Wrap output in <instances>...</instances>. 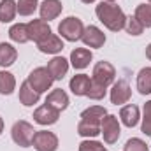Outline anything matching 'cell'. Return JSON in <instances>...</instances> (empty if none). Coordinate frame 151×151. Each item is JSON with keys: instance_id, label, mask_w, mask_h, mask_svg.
<instances>
[{"instance_id": "cell-2", "label": "cell", "mask_w": 151, "mask_h": 151, "mask_svg": "<svg viewBox=\"0 0 151 151\" xmlns=\"http://www.w3.org/2000/svg\"><path fill=\"white\" fill-rule=\"evenodd\" d=\"M12 141L18 144V146H21V148H28V146H32V139H34V135H35V130H34V127L30 125V123H27V121H16L14 123V127H12Z\"/></svg>"}, {"instance_id": "cell-29", "label": "cell", "mask_w": 151, "mask_h": 151, "mask_svg": "<svg viewBox=\"0 0 151 151\" xmlns=\"http://www.w3.org/2000/svg\"><path fill=\"white\" fill-rule=\"evenodd\" d=\"M125 28H127V32H128L130 35H141V34H142V30H144L142 23H141L135 16L127 18V21H125Z\"/></svg>"}, {"instance_id": "cell-17", "label": "cell", "mask_w": 151, "mask_h": 151, "mask_svg": "<svg viewBox=\"0 0 151 151\" xmlns=\"http://www.w3.org/2000/svg\"><path fill=\"white\" fill-rule=\"evenodd\" d=\"M91 58H93V55L86 47H77V49H74L70 53V62H72L74 69H84V67H88V63L91 62Z\"/></svg>"}, {"instance_id": "cell-20", "label": "cell", "mask_w": 151, "mask_h": 151, "mask_svg": "<svg viewBox=\"0 0 151 151\" xmlns=\"http://www.w3.org/2000/svg\"><path fill=\"white\" fill-rule=\"evenodd\" d=\"M39 97H40V93L35 91V90L30 86L28 81H25V83L21 84V88H19V100H21L23 106H34V104H37Z\"/></svg>"}, {"instance_id": "cell-34", "label": "cell", "mask_w": 151, "mask_h": 151, "mask_svg": "<svg viewBox=\"0 0 151 151\" xmlns=\"http://www.w3.org/2000/svg\"><path fill=\"white\" fill-rule=\"evenodd\" d=\"M2 130H4V119L0 118V134H2Z\"/></svg>"}, {"instance_id": "cell-37", "label": "cell", "mask_w": 151, "mask_h": 151, "mask_svg": "<svg viewBox=\"0 0 151 151\" xmlns=\"http://www.w3.org/2000/svg\"><path fill=\"white\" fill-rule=\"evenodd\" d=\"M150 2H151V0H150Z\"/></svg>"}, {"instance_id": "cell-8", "label": "cell", "mask_w": 151, "mask_h": 151, "mask_svg": "<svg viewBox=\"0 0 151 151\" xmlns=\"http://www.w3.org/2000/svg\"><path fill=\"white\" fill-rule=\"evenodd\" d=\"M27 32H28V39L35 40L37 44L51 35V28H49L47 21H44V19H32L27 25Z\"/></svg>"}, {"instance_id": "cell-12", "label": "cell", "mask_w": 151, "mask_h": 151, "mask_svg": "<svg viewBox=\"0 0 151 151\" xmlns=\"http://www.w3.org/2000/svg\"><path fill=\"white\" fill-rule=\"evenodd\" d=\"M58 116L60 113L56 111V109H53L51 106H40L37 111L34 113V119L37 121L39 125H53V123H56L58 121Z\"/></svg>"}, {"instance_id": "cell-32", "label": "cell", "mask_w": 151, "mask_h": 151, "mask_svg": "<svg viewBox=\"0 0 151 151\" xmlns=\"http://www.w3.org/2000/svg\"><path fill=\"white\" fill-rule=\"evenodd\" d=\"M79 151H107L104 148V144L97 142V141H83L79 144Z\"/></svg>"}, {"instance_id": "cell-35", "label": "cell", "mask_w": 151, "mask_h": 151, "mask_svg": "<svg viewBox=\"0 0 151 151\" xmlns=\"http://www.w3.org/2000/svg\"><path fill=\"white\" fill-rule=\"evenodd\" d=\"M81 2H84V4H91V2H95V0H81Z\"/></svg>"}, {"instance_id": "cell-9", "label": "cell", "mask_w": 151, "mask_h": 151, "mask_svg": "<svg viewBox=\"0 0 151 151\" xmlns=\"http://www.w3.org/2000/svg\"><path fill=\"white\" fill-rule=\"evenodd\" d=\"M130 95H132V90L128 86V81L127 79H118V83H114L113 90H111V102L114 106L127 104L130 100Z\"/></svg>"}, {"instance_id": "cell-21", "label": "cell", "mask_w": 151, "mask_h": 151, "mask_svg": "<svg viewBox=\"0 0 151 151\" xmlns=\"http://www.w3.org/2000/svg\"><path fill=\"white\" fill-rule=\"evenodd\" d=\"M16 12H18V4L14 0H2L0 2V21L2 23L12 21Z\"/></svg>"}, {"instance_id": "cell-30", "label": "cell", "mask_w": 151, "mask_h": 151, "mask_svg": "<svg viewBox=\"0 0 151 151\" xmlns=\"http://www.w3.org/2000/svg\"><path fill=\"white\" fill-rule=\"evenodd\" d=\"M142 132L151 135V100L144 104V118H142Z\"/></svg>"}, {"instance_id": "cell-16", "label": "cell", "mask_w": 151, "mask_h": 151, "mask_svg": "<svg viewBox=\"0 0 151 151\" xmlns=\"http://www.w3.org/2000/svg\"><path fill=\"white\" fill-rule=\"evenodd\" d=\"M90 86H91V79L86 74H76L74 77L70 79V90H72V93L77 95V97L88 95Z\"/></svg>"}, {"instance_id": "cell-27", "label": "cell", "mask_w": 151, "mask_h": 151, "mask_svg": "<svg viewBox=\"0 0 151 151\" xmlns=\"http://www.w3.org/2000/svg\"><path fill=\"white\" fill-rule=\"evenodd\" d=\"M77 134L83 135V137H97L100 134V127L91 125V123H86V121H81L77 125Z\"/></svg>"}, {"instance_id": "cell-22", "label": "cell", "mask_w": 151, "mask_h": 151, "mask_svg": "<svg viewBox=\"0 0 151 151\" xmlns=\"http://www.w3.org/2000/svg\"><path fill=\"white\" fill-rule=\"evenodd\" d=\"M18 58V51L11 46L2 42L0 44V67H11Z\"/></svg>"}, {"instance_id": "cell-13", "label": "cell", "mask_w": 151, "mask_h": 151, "mask_svg": "<svg viewBox=\"0 0 151 151\" xmlns=\"http://www.w3.org/2000/svg\"><path fill=\"white\" fill-rule=\"evenodd\" d=\"M46 104L51 106L53 109H56L58 113H62V111L67 109V106H69V97H67V93H65L62 88H56V90H53V91L47 95Z\"/></svg>"}, {"instance_id": "cell-15", "label": "cell", "mask_w": 151, "mask_h": 151, "mask_svg": "<svg viewBox=\"0 0 151 151\" xmlns=\"http://www.w3.org/2000/svg\"><path fill=\"white\" fill-rule=\"evenodd\" d=\"M107 116V111L100 106H91L88 109H84L81 114V121H86V123H91V125H97L100 127L102 125V119Z\"/></svg>"}, {"instance_id": "cell-4", "label": "cell", "mask_w": 151, "mask_h": 151, "mask_svg": "<svg viewBox=\"0 0 151 151\" xmlns=\"http://www.w3.org/2000/svg\"><path fill=\"white\" fill-rule=\"evenodd\" d=\"M28 83H30V86L39 91V93H42V91H47L49 88H51V84H53V77L49 74V70L46 69V67H37V69H34L30 76H28V79H27Z\"/></svg>"}, {"instance_id": "cell-31", "label": "cell", "mask_w": 151, "mask_h": 151, "mask_svg": "<svg viewBox=\"0 0 151 151\" xmlns=\"http://www.w3.org/2000/svg\"><path fill=\"white\" fill-rule=\"evenodd\" d=\"M123 150L125 151H148V146L141 139H130V141H127Z\"/></svg>"}, {"instance_id": "cell-24", "label": "cell", "mask_w": 151, "mask_h": 151, "mask_svg": "<svg viewBox=\"0 0 151 151\" xmlns=\"http://www.w3.org/2000/svg\"><path fill=\"white\" fill-rule=\"evenodd\" d=\"M9 37L12 39L14 42H19V44L28 42L30 39H28V32H27V25H25V23H16V25H12L11 30H9Z\"/></svg>"}, {"instance_id": "cell-26", "label": "cell", "mask_w": 151, "mask_h": 151, "mask_svg": "<svg viewBox=\"0 0 151 151\" xmlns=\"http://www.w3.org/2000/svg\"><path fill=\"white\" fill-rule=\"evenodd\" d=\"M135 18L142 23V27H151V4H141L135 9Z\"/></svg>"}, {"instance_id": "cell-14", "label": "cell", "mask_w": 151, "mask_h": 151, "mask_svg": "<svg viewBox=\"0 0 151 151\" xmlns=\"http://www.w3.org/2000/svg\"><path fill=\"white\" fill-rule=\"evenodd\" d=\"M46 69L49 70V74H51V77H53L55 81H60V79H63V76L67 74V70H69V62H67L63 56H55V58L47 63Z\"/></svg>"}, {"instance_id": "cell-33", "label": "cell", "mask_w": 151, "mask_h": 151, "mask_svg": "<svg viewBox=\"0 0 151 151\" xmlns=\"http://www.w3.org/2000/svg\"><path fill=\"white\" fill-rule=\"evenodd\" d=\"M146 56H148V58L151 60V44L148 46V47H146Z\"/></svg>"}, {"instance_id": "cell-3", "label": "cell", "mask_w": 151, "mask_h": 151, "mask_svg": "<svg viewBox=\"0 0 151 151\" xmlns=\"http://www.w3.org/2000/svg\"><path fill=\"white\" fill-rule=\"evenodd\" d=\"M58 32L60 35L67 40H79L83 32H84V27H83V21L79 18H74V16H69L65 18L60 25H58Z\"/></svg>"}, {"instance_id": "cell-1", "label": "cell", "mask_w": 151, "mask_h": 151, "mask_svg": "<svg viewBox=\"0 0 151 151\" xmlns=\"http://www.w3.org/2000/svg\"><path fill=\"white\" fill-rule=\"evenodd\" d=\"M97 12V18L113 32H119L123 27H125V21H127V16L123 14V11L113 4V2H100L95 9Z\"/></svg>"}, {"instance_id": "cell-18", "label": "cell", "mask_w": 151, "mask_h": 151, "mask_svg": "<svg viewBox=\"0 0 151 151\" xmlns=\"http://www.w3.org/2000/svg\"><path fill=\"white\" fill-rule=\"evenodd\" d=\"M37 47H39V51H42V53L55 55V53H60V51L63 49V42H62L60 37H56V35L51 34L47 39H44L42 42H39Z\"/></svg>"}, {"instance_id": "cell-10", "label": "cell", "mask_w": 151, "mask_h": 151, "mask_svg": "<svg viewBox=\"0 0 151 151\" xmlns=\"http://www.w3.org/2000/svg\"><path fill=\"white\" fill-rule=\"evenodd\" d=\"M81 40L90 47H102L104 42H106V34L100 28H97L95 25H90V27L84 28V32L81 35Z\"/></svg>"}, {"instance_id": "cell-5", "label": "cell", "mask_w": 151, "mask_h": 151, "mask_svg": "<svg viewBox=\"0 0 151 151\" xmlns=\"http://www.w3.org/2000/svg\"><path fill=\"white\" fill-rule=\"evenodd\" d=\"M116 77V69L109 62H99L93 69V76H91V81L99 86H104L107 88Z\"/></svg>"}, {"instance_id": "cell-28", "label": "cell", "mask_w": 151, "mask_h": 151, "mask_svg": "<svg viewBox=\"0 0 151 151\" xmlns=\"http://www.w3.org/2000/svg\"><path fill=\"white\" fill-rule=\"evenodd\" d=\"M39 2L37 0H19L18 2V12L21 16H30L37 11Z\"/></svg>"}, {"instance_id": "cell-6", "label": "cell", "mask_w": 151, "mask_h": 151, "mask_svg": "<svg viewBox=\"0 0 151 151\" xmlns=\"http://www.w3.org/2000/svg\"><path fill=\"white\" fill-rule=\"evenodd\" d=\"M32 146L37 151H56V148H58V137L53 132L39 130V132H35V135L32 139Z\"/></svg>"}, {"instance_id": "cell-19", "label": "cell", "mask_w": 151, "mask_h": 151, "mask_svg": "<svg viewBox=\"0 0 151 151\" xmlns=\"http://www.w3.org/2000/svg\"><path fill=\"white\" fill-rule=\"evenodd\" d=\"M119 118H121V121H123L125 127H128V128L135 127L137 121H139V107L134 106V104L125 106V107L119 111Z\"/></svg>"}, {"instance_id": "cell-25", "label": "cell", "mask_w": 151, "mask_h": 151, "mask_svg": "<svg viewBox=\"0 0 151 151\" xmlns=\"http://www.w3.org/2000/svg\"><path fill=\"white\" fill-rule=\"evenodd\" d=\"M14 86H16L14 76L5 72V70H0V93L2 95H11L14 91Z\"/></svg>"}, {"instance_id": "cell-7", "label": "cell", "mask_w": 151, "mask_h": 151, "mask_svg": "<svg viewBox=\"0 0 151 151\" xmlns=\"http://www.w3.org/2000/svg\"><path fill=\"white\" fill-rule=\"evenodd\" d=\"M119 123H118V118L113 114H107L104 119H102V125H100V134L104 135V141L107 144H114L118 139H119Z\"/></svg>"}, {"instance_id": "cell-11", "label": "cell", "mask_w": 151, "mask_h": 151, "mask_svg": "<svg viewBox=\"0 0 151 151\" xmlns=\"http://www.w3.org/2000/svg\"><path fill=\"white\" fill-rule=\"evenodd\" d=\"M62 9H63V5H62L60 0H44L40 4V9H39L40 11V19L51 21V19L58 18V14L62 12Z\"/></svg>"}, {"instance_id": "cell-23", "label": "cell", "mask_w": 151, "mask_h": 151, "mask_svg": "<svg viewBox=\"0 0 151 151\" xmlns=\"http://www.w3.org/2000/svg\"><path fill=\"white\" fill-rule=\"evenodd\" d=\"M137 90L142 95L151 93V67H146V69H142L139 72V76H137Z\"/></svg>"}, {"instance_id": "cell-36", "label": "cell", "mask_w": 151, "mask_h": 151, "mask_svg": "<svg viewBox=\"0 0 151 151\" xmlns=\"http://www.w3.org/2000/svg\"><path fill=\"white\" fill-rule=\"evenodd\" d=\"M107 2H114V0H107Z\"/></svg>"}]
</instances>
